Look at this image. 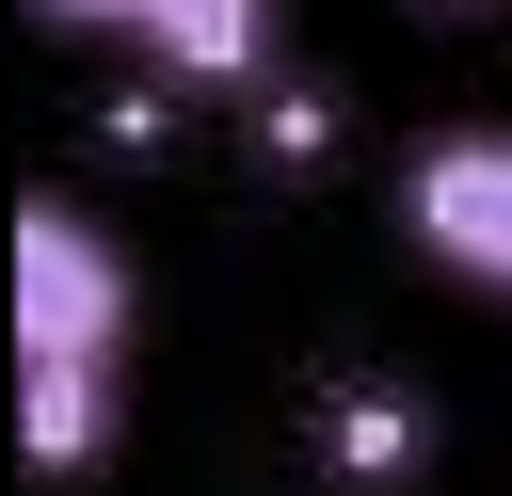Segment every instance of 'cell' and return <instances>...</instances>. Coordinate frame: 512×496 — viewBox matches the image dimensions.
I'll use <instances>...</instances> for the list:
<instances>
[{"mask_svg":"<svg viewBox=\"0 0 512 496\" xmlns=\"http://www.w3.org/2000/svg\"><path fill=\"white\" fill-rule=\"evenodd\" d=\"M384 208H400V240L448 272V288H480V304H512V128H416L400 144V176H384Z\"/></svg>","mask_w":512,"mask_h":496,"instance_id":"cell-2","label":"cell"},{"mask_svg":"<svg viewBox=\"0 0 512 496\" xmlns=\"http://www.w3.org/2000/svg\"><path fill=\"white\" fill-rule=\"evenodd\" d=\"M256 144H272L288 176H320V160H336V96H320V80H272V96H256Z\"/></svg>","mask_w":512,"mask_h":496,"instance_id":"cell-5","label":"cell"},{"mask_svg":"<svg viewBox=\"0 0 512 496\" xmlns=\"http://www.w3.org/2000/svg\"><path fill=\"white\" fill-rule=\"evenodd\" d=\"M128 352H144V272L80 192L16 208V432L48 480H80L128 432Z\"/></svg>","mask_w":512,"mask_h":496,"instance_id":"cell-1","label":"cell"},{"mask_svg":"<svg viewBox=\"0 0 512 496\" xmlns=\"http://www.w3.org/2000/svg\"><path fill=\"white\" fill-rule=\"evenodd\" d=\"M416 464H432L416 384H368V368H352V384H320V480H336V496H400Z\"/></svg>","mask_w":512,"mask_h":496,"instance_id":"cell-4","label":"cell"},{"mask_svg":"<svg viewBox=\"0 0 512 496\" xmlns=\"http://www.w3.org/2000/svg\"><path fill=\"white\" fill-rule=\"evenodd\" d=\"M416 16H480V0H416Z\"/></svg>","mask_w":512,"mask_h":496,"instance_id":"cell-6","label":"cell"},{"mask_svg":"<svg viewBox=\"0 0 512 496\" xmlns=\"http://www.w3.org/2000/svg\"><path fill=\"white\" fill-rule=\"evenodd\" d=\"M32 16L96 32V48H128V64L192 80V96H272L288 80V16L272 0H32Z\"/></svg>","mask_w":512,"mask_h":496,"instance_id":"cell-3","label":"cell"}]
</instances>
